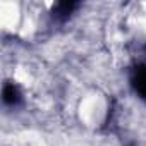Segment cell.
Here are the masks:
<instances>
[{"instance_id":"3957f363","label":"cell","mask_w":146,"mask_h":146,"mask_svg":"<svg viewBox=\"0 0 146 146\" xmlns=\"http://www.w3.org/2000/svg\"><path fill=\"white\" fill-rule=\"evenodd\" d=\"M78 7V4L76 2H58L55 7H53V11H52V14H53V19H57V21H65V19H69V16L72 14V11H74Z\"/></svg>"},{"instance_id":"6da1fadb","label":"cell","mask_w":146,"mask_h":146,"mask_svg":"<svg viewBox=\"0 0 146 146\" xmlns=\"http://www.w3.org/2000/svg\"><path fill=\"white\" fill-rule=\"evenodd\" d=\"M131 84H132V90L143 100H146V64H141V65H137L132 70V74H131Z\"/></svg>"},{"instance_id":"7a4b0ae2","label":"cell","mask_w":146,"mask_h":146,"mask_svg":"<svg viewBox=\"0 0 146 146\" xmlns=\"http://www.w3.org/2000/svg\"><path fill=\"white\" fill-rule=\"evenodd\" d=\"M2 98H4V103L9 105V107H16V105L21 103V93H19L17 86L12 84V83H7V84L4 86Z\"/></svg>"}]
</instances>
